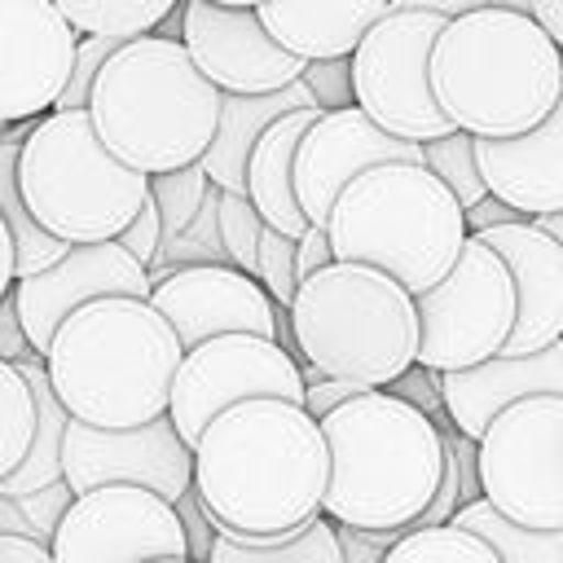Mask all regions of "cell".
Returning <instances> with one entry per match:
<instances>
[{
	"mask_svg": "<svg viewBox=\"0 0 563 563\" xmlns=\"http://www.w3.org/2000/svg\"><path fill=\"white\" fill-rule=\"evenodd\" d=\"M325 475L321 422L277 396L229 405L194 440V493L216 523L251 537H277L317 519Z\"/></svg>",
	"mask_w": 563,
	"mask_h": 563,
	"instance_id": "6da1fadb",
	"label": "cell"
},
{
	"mask_svg": "<svg viewBox=\"0 0 563 563\" xmlns=\"http://www.w3.org/2000/svg\"><path fill=\"white\" fill-rule=\"evenodd\" d=\"M330 475L321 515L339 528H413L444 475V435L413 400L365 387L321 418Z\"/></svg>",
	"mask_w": 563,
	"mask_h": 563,
	"instance_id": "7a4b0ae2",
	"label": "cell"
},
{
	"mask_svg": "<svg viewBox=\"0 0 563 563\" xmlns=\"http://www.w3.org/2000/svg\"><path fill=\"white\" fill-rule=\"evenodd\" d=\"M427 79L457 132L479 141L519 136L563 97V48L528 13L479 4L444 22Z\"/></svg>",
	"mask_w": 563,
	"mask_h": 563,
	"instance_id": "3957f363",
	"label": "cell"
},
{
	"mask_svg": "<svg viewBox=\"0 0 563 563\" xmlns=\"http://www.w3.org/2000/svg\"><path fill=\"white\" fill-rule=\"evenodd\" d=\"M180 356L176 330L150 299L106 295L57 325L44 369L70 418L88 427H141L167 413Z\"/></svg>",
	"mask_w": 563,
	"mask_h": 563,
	"instance_id": "277c9868",
	"label": "cell"
},
{
	"mask_svg": "<svg viewBox=\"0 0 563 563\" xmlns=\"http://www.w3.org/2000/svg\"><path fill=\"white\" fill-rule=\"evenodd\" d=\"M84 110L114 158L158 176L207 154L220 88L194 66L180 35H136L106 57Z\"/></svg>",
	"mask_w": 563,
	"mask_h": 563,
	"instance_id": "5b68a950",
	"label": "cell"
},
{
	"mask_svg": "<svg viewBox=\"0 0 563 563\" xmlns=\"http://www.w3.org/2000/svg\"><path fill=\"white\" fill-rule=\"evenodd\" d=\"M466 207L427 163H378L330 207L325 238L334 260L369 264L409 295L431 290L466 242Z\"/></svg>",
	"mask_w": 563,
	"mask_h": 563,
	"instance_id": "8992f818",
	"label": "cell"
},
{
	"mask_svg": "<svg viewBox=\"0 0 563 563\" xmlns=\"http://www.w3.org/2000/svg\"><path fill=\"white\" fill-rule=\"evenodd\" d=\"M286 317L295 352L321 378L391 387L418 361L413 295L383 268L330 260L295 286Z\"/></svg>",
	"mask_w": 563,
	"mask_h": 563,
	"instance_id": "52a82bcc",
	"label": "cell"
},
{
	"mask_svg": "<svg viewBox=\"0 0 563 563\" xmlns=\"http://www.w3.org/2000/svg\"><path fill=\"white\" fill-rule=\"evenodd\" d=\"M18 189L40 229L84 246L128 229L150 194V176L106 150L88 110H48L22 136Z\"/></svg>",
	"mask_w": 563,
	"mask_h": 563,
	"instance_id": "ba28073f",
	"label": "cell"
},
{
	"mask_svg": "<svg viewBox=\"0 0 563 563\" xmlns=\"http://www.w3.org/2000/svg\"><path fill=\"white\" fill-rule=\"evenodd\" d=\"M418 308V361L431 374L471 369L497 356L515 325V277L506 260L466 233L453 268L422 295Z\"/></svg>",
	"mask_w": 563,
	"mask_h": 563,
	"instance_id": "9c48e42d",
	"label": "cell"
},
{
	"mask_svg": "<svg viewBox=\"0 0 563 563\" xmlns=\"http://www.w3.org/2000/svg\"><path fill=\"white\" fill-rule=\"evenodd\" d=\"M479 497L523 528H563V396L506 405L475 440Z\"/></svg>",
	"mask_w": 563,
	"mask_h": 563,
	"instance_id": "30bf717a",
	"label": "cell"
},
{
	"mask_svg": "<svg viewBox=\"0 0 563 563\" xmlns=\"http://www.w3.org/2000/svg\"><path fill=\"white\" fill-rule=\"evenodd\" d=\"M449 18L422 9H387L352 48V101L400 141H435L457 132L431 97L427 62Z\"/></svg>",
	"mask_w": 563,
	"mask_h": 563,
	"instance_id": "8fae6325",
	"label": "cell"
},
{
	"mask_svg": "<svg viewBox=\"0 0 563 563\" xmlns=\"http://www.w3.org/2000/svg\"><path fill=\"white\" fill-rule=\"evenodd\" d=\"M255 396L303 405L299 361L277 339H264V334H216V339H202L198 347H185L172 378L167 418L176 422V435L194 449V440L216 413Z\"/></svg>",
	"mask_w": 563,
	"mask_h": 563,
	"instance_id": "7c38bea8",
	"label": "cell"
},
{
	"mask_svg": "<svg viewBox=\"0 0 563 563\" xmlns=\"http://www.w3.org/2000/svg\"><path fill=\"white\" fill-rule=\"evenodd\" d=\"M53 563H154L189 559L176 506L136 484L75 493L53 541Z\"/></svg>",
	"mask_w": 563,
	"mask_h": 563,
	"instance_id": "4fadbf2b",
	"label": "cell"
},
{
	"mask_svg": "<svg viewBox=\"0 0 563 563\" xmlns=\"http://www.w3.org/2000/svg\"><path fill=\"white\" fill-rule=\"evenodd\" d=\"M62 479L70 484V493L136 484L176 501L194 484V449L176 435V422L167 413L141 427H88L70 418L62 440Z\"/></svg>",
	"mask_w": 563,
	"mask_h": 563,
	"instance_id": "5bb4252c",
	"label": "cell"
},
{
	"mask_svg": "<svg viewBox=\"0 0 563 563\" xmlns=\"http://www.w3.org/2000/svg\"><path fill=\"white\" fill-rule=\"evenodd\" d=\"M150 303L167 317L180 347L216 334H264L282 343V317L268 290L233 264L150 268Z\"/></svg>",
	"mask_w": 563,
	"mask_h": 563,
	"instance_id": "9a60e30c",
	"label": "cell"
},
{
	"mask_svg": "<svg viewBox=\"0 0 563 563\" xmlns=\"http://www.w3.org/2000/svg\"><path fill=\"white\" fill-rule=\"evenodd\" d=\"M180 44L194 66L220 92H277L303 75V57L286 53L255 9H233L216 0H180Z\"/></svg>",
	"mask_w": 563,
	"mask_h": 563,
	"instance_id": "2e32d148",
	"label": "cell"
},
{
	"mask_svg": "<svg viewBox=\"0 0 563 563\" xmlns=\"http://www.w3.org/2000/svg\"><path fill=\"white\" fill-rule=\"evenodd\" d=\"M75 31L53 0H0V123L48 114L75 62Z\"/></svg>",
	"mask_w": 563,
	"mask_h": 563,
	"instance_id": "e0dca14e",
	"label": "cell"
},
{
	"mask_svg": "<svg viewBox=\"0 0 563 563\" xmlns=\"http://www.w3.org/2000/svg\"><path fill=\"white\" fill-rule=\"evenodd\" d=\"M378 163H422V145L383 132L361 106L321 110L295 150V198L308 224L325 229L334 198Z\"/></svg>",
	"mask_w": 563,
	"mask_h": 563,
	"instance_id": "ac0fdd59",
	"label": "cell"
},
{
	"mask_svg": "<svg viewBox=\"0 0 563 563\" xmlns=\"http://www.w3.org/2000/svg\"><path fill=\"white\" fill-rule=\"evenodd\" d=\"M106 295H132V299H150V268H141L114 238L110 242H84L70 246L57 264L18 277L13 282V303H18V321L22 334L31 343L35 356L48 352L57 325Z\"/></svg>",
	"mask_w": 563,
	"mask_h": 563,
	"instance_id": "d6986e66",
	"label": "cell"
},
{
	"mask_svg": "<svg viewBox=\"0 0 563 563\" xmlns=\"http://www.w3.org/2000/svg\"><path fill=\"white\" fill-rule=\"evenodd\" d=\"M479 242L493 246L515 277V325L501 352L523 356L563 339V246L532 220L479 229Z\"/></svg>",
	"mask_w": 563,
	"mask_h": 563,
	"instance_id": "ffe728a7",
	"label": "cell"
},
{
	"mask_svg": "<svg viewBox=\"0 0 563 563\" xmlns=\"http://www.w3.org/2000/svg\"><path fill=\"white\" fill-rule=\"evenodd\" d=\"M435 391L457 427V435L479 440L484 427L523 396H563V339H554L541 352L523 356H488L471 369H444L435 374Z\"/></svg>",
	"mask_w": 563,
	"mask_h": 563,
	"instance_id": "44dd1931",
	"label": "cell"
},
{
	"mask_svg": "<svg viewBox=\"0 0 563 563\" xmlns=\"http://www.w3.org/2000/svg\"><path fill=\"white\" fill-rule=\"evenodd\" d=\"M475 158L488 194L515 207L519 216L532 220L563 211V97L537 128L519 136H475Z\"/></svg>",
	"mask_w": 563,
	"mask_h": 563,
	"instance_id": "7402d4cb",
	"label": "cell"
},
{
	"mask_svg": "<svg viewBox=\"0 0 563 563\" xmlns=\"http://www.w3.org/2000/svg\"><path fill=\"white\" fill-rule=\"evenodd\" d=\"M255 13L286 53L321 62L352 57L361 35L387 13V0H264Z\"/></svg>",
	"mask_w": 563,
	"mask_h": 563,
	"instance_id": "603a6c76",
	"label": "cell"
},
{
	"mask_svg": "<svg viewBox=\"0 0 563 563\" xmlns=\"http://www.w3.org/2000/svg\"><path fill=\"white\" fill-rule=\"evenodd\" d=\"M303 106H317L312 92L303 88V79L277 88V92H255V97H242V92H220V114H216V132H211V145L207 154L198 158L207 180L229 189V194H246V158L260 141V132L290 114V110H303Z\"/></svg>",
	"mask_w": 563,
	"mask_h": 563,
	"instance_id": "cb8c5ba5",
	"label": "cell"
},
{
	"mask_svg": "<svg viewBox=\"0 0 563 563\" xmlns=\"http://www.w3.org/2000/svg\"><path fill=\"white\" fill-rule=\"evenodd\" d=\"M317 114H321L317 106H303L273 119L246 158V198L260 211V220L282 229L286 238L308 233V216L299 211V198H295V150L303 132L317 123Z\"/></svg>",
	"mask_w": 563,
	"mask_h": 563,
	"instance_id": "d4e9b609",
	"label": "cell"
},
{
	"mask_svg": "<svg viewBox=\"0 0 563 563\" xmlns=\"http://www.w3.org/2000/svg\"><path fill=\"white\" fill-rule=\"evenodd\" d=\"M211 528H216V537H211L207 563H343L339 528L325 515L308 519L303 528L277 532V537H251V532L224 528L216 519H211Z\"/></svg>",
	"mask_w": 563,
	"mask_h": 563,
	"instance_id": "484cf974",
	"label": "cell"
},
{
	"mask_svg": "<svg viewBox=\"0 0 563 563\" xmlns=\"http://www.w3.org/2000/svg\"><path fill=\"white\" fill-rule=\"evenodd\" d=\"M31 123H13V132L0 136V220L13 238V264H18V277H31L48 264H57L70 242L53 238L48 229L35 224V216L26 211L22 202V189H18V154H22V136H26Z\"/></svg>",
	"mask_w": 563,
	"mask_h": 563,
	"instance_id": "4316f807",
	"label": "cell"
},
{
	"mask_svg": "<svg viewBox=\"0 0 563 563\" xmlns=\"http://www.w3.org/2000/svg\"><path fill=\"white\" fill-rule=\"evenodd\" d=\"M449 523L484 537L501 563H563V528H523L501 510H493L484 497L462 501L449 515Z\"/></svg>",
	"mask_w": 563,
	"mask_h": 563,
	"instance_id": "83f0119b",
	"label": "cell"
},
{
	"mask_svg": "<svg viewBox=\"0 0 563 563\" xmlns=\"http://www.w3.org/2000/svg\"><path fill=\"white\" fill-rule=\"evenodd\" d=\"M75 35H114L136 40L154 35L163 18L176 13L180 0H53Z\"/></svg>",
	"mask_w": 563,
	"mask_h": 563,
	"instance_id": "f1b7e54d",
	"label": "cell"
},
{
	"mask_svg": "<svg viewBox=\"0 0 563 563\" xmlns=\"http://www.w3.org/2000/svg\"><path fill=\"white\" fill-rule=\"evenodd\" d=\"M383 563H501L493 545L457 523H427V528H405Z\"/></svg>",
	"mask_w": 563,
	"mask_h": 563,
	"instance_id": "f546056e",
	"label": "cell"
},
{
	"mask_svg": "<svg viewBox=\"0 0 563 563\" xmlns=\"http://www.w3.org/2000/svg\"><path fill=\"white\" fill-rule=\"evenodd\" d=\"M35 435V396L13 361H0V479L26 457Z\"/></svg>",
	"mask_w": 563,
	"mask_h": 563,
	"instance_id": "4dcf8cb0",
	"label": "cell"
},
{
	"mask_svg": "<svg viewBox=\"0 0 563 563\" xmlns=\"http://www.w3.org/2000/svg\"><path fill=\"white\" fill-rule=\"evenodd\" d=\"M422 163L453 189V198L462 207H475L479 198H488V185L479 176V158H475V136L471 132H449V136L422 141Z\"/></svg>",
	"mask_w": 563,
	"mask_h": 563,
	"instance_id": "1f68e13d",
	"label": "cell"
},
{
	"mask_svg": "<svg viewBox=\"0 0 563 563\" xmlns=\"http://www.w3.org/2000/svg\"><path fill=\"white\" fill-rule=\"evenodd\" d=\"M70 484L57 479L40 493H0V532H13V537H35V541H53L66 506H70Z\"/></svg>",
	"mask_w": 563,
	"mask_h": 563,
	"instance_id": "d6a6232c",
	"label": "cell"
},
{
	"mask_svg": "<svg viewBox=\"0 0 563 563\" xmlns=\"http://www.w3.org/2000/svg\"><path fill=\"white\" fill-rule=\"evenodd\" d=\"M211 180L202 172V163H189V167H176V172H158L150 176V198L158 207V220H163V242H172L176 233L189 229V220L198 216L202 198H207Z\"/></svg>",
	"mask_w": 563,
	"mask_h": 563,
	"instance_id": "836d02e7",
	"label": "cell"
},
{
	"mask_svg": "<svg viewBox=\"0 0 563 563\" xmlns=\"http://www.w3.org/2000/svg\"><path fill=\"white\" fill-rule=\"evenodd\" d=\"M216 216H220V242H224L229 264L255 277V268H260V233H264L260 211L251 207L246 194H229V189H220V207H216Z\"/></svg>",
	"mask_w": 563,
	"mask_h": 563,
	"instance_id": "e575fe53",
	"label": "cell"
},
{
	"mask_svg": "<svg viewBox=\"0 0 563 563\" xmlns=\"http://www.w3.org/2000/svg\"><path fill=\"white\" fill-rule=\"evenodd\" d=\"M295 242L299 238H286L282 229L264 224L260 233V268H255V282L268 290V299L286 312L290 299H295V286H299V273H295Z\"/></svg>",
	"mask_w": 563,
	"mask_h": 563,
	"instance_id": "d590c367",
	"label": "cell"
},
{
	"mask_svg": "<svg viewBox=\"0 0 563 563\" xmlns=\"http://www.w3.org/2000/svg\"><path fill=\"white\" fill-rule=\"evenodd\" d=\"M123 40L114 35H79L75 40V62H70V75H66V88L57 97L53 110H84L88 106V92L97 84V70L106 66V57L119 48Z\"/></svg>",
	"mask_w": 563,
	"mask_h": 563,
	"instance_id": "8d00e7d4",
	"label": "cell"
},
{
	"mask_svg": "<svg viewBox=\"0 0 563 563\" xmlns=\"http://www.w3.org/2000/svg\"><path fill=\"white\" fill-rule=\"evenodd\" d=\"M299 79H303V88L312 92L317 110H343V106H356V101H352V62H347V57H321V62H308Z\"/></svg>",
	"mask_w": 563,
	"mask_h": 563,
	"instance_id": "74e56055",
	"label": "cell"
},
{
	"mask_svg": "<svg viewBox=\"0 0 563 563\" xmlns=\"http://www.w3.org/2000/svg\"><path fill=\"white\" fill-rule=\"evenodd\" d=\"M141 268H150L154 260H158V251H163V220H158V207H154V198L145 194V202H141V211L128 220V229L114 238Z\"/></svg>",
	"mask_w": 563,
	"mask_h": 563,
	"instance_id": "f35d334b",
	"label": "cell"
},
{
	"mask_svg": "<svg viewBox=\"0 0 563 563\" xmlns=\"http://www.w3.org/2000/svg\"><path fill=\"white\" fill-rule=\"evenodd\" d=\"M303 369V409L321 422L330 409H339L343 400H352L356 391H365L361 383H347V378H321L312 365H299Z\"/></svg>",
	"mask_w": 563,
	"mask_h": 563,
	"instance_id": "ab89813d",
	"label": "cell"
},
{
	"mask_svg": "<svg viewBox=\"0 0 563 563\" xmlns=\"http://www.w3.org/2000/svg\"><path fill=\"white\" fill-rule=\"evenodd\" d=\"M176 506V519H180V528H185V541H189V559H198V563H207V550H211V537H216V528H211V515H207V506H202V497L194 493V484L172 501Z\"/></svg>",
	"mask_w": 563,
	"mask_h": 563,
	"instance_id": "60d3db41",
	"label": "cell"
},
{
	"mask_svg": "<svg viewBox=\"0 0 563 563\" xmlns=\"http://www.w3.org/2000/svg\"><path fill=\"white\" fill-rule=\"evenodd\" d=\"M339 528V523H334ZM405 528H387V532H365V528H339V550L343 563H383L387 545L400 537Z\"/></svg>",
	"mask_w": 563,
	"mask_h": 563,
	"instance_id": "b9f144b4",
	"label": "cell"
},
{
	"mask_svg": "<svg viewBox=\"0 0 563 563\" xmlns=\"http://www.w3.org/2000/svg\"><path fill=\"white\" fill-rule=\"evenodd\" d=\"M22 356H35L26 334H22V321H18V303H13V290L0 299V361H22Z\"/></svg>",
	"mask_w": 563,
	"mask_h": 563,
	"instance_id": "7bdbcfd3",
	"label": "cell"
},
{
	"mask_svg": "<svg viewBox=\"0 0 563 563\" xmlns=\"http://www.w3.org/2000/svg\"><path fill=\"white\" fill-rule=\"evenodd\" d=\"M330 260H334V251H330V238H325V229L308 224V233L295 242V273H299V282H303L308 273L325 268Z\"/></svg>",
	"mask_w": 563,
	"mask_h": 563,
	"instance_id": "ee69618b",
	"label": "cell"
},
{
	"mask_svg": "<svg viewBox=\"0 0 563 563\" xmlns=\"http://www.w3.org/2000/svg\"><path fill=\"white\" fill-rule=\"evenodd\" d=\"M515 220H528V216H519L515 207H506L501 198H479L475 207H466V229L471 233H479V229H493V224H515Z\"/></svg>",
	"mask_w": 563,
	"mask_h": 563,
	"instance_id": "f6af8a7d",
	"label": "cell"
},
{
	"mask_svg": "<svg viewBox=\"0 0 563 563\" xmlns=\"http://www.w3.org/2000/svg\"><path fill=\"white\" fill-rule=\"evenodd\" d=\"M0 563H53V550H48V541L0 532Z\"/></svg>",
	"mask_w": 563,
	"mask_h": 563,
	"instance_id": "bcb514c9",
	"label": "cell"
},
{
	"mask_svg": "<svg viewBox=\"0 0 563 563\" xmlns=\"http://www.w3.org/2000/svg\"><path fill=\"white\" fill-rule=\"evenodd\" d=\"M528 18L563 48V0H528Z\"/></svg>",
	"mask_w": 563,
	"mask_h": 563,
	"instance_id": "7dc6e473",
	"label": "cell"
},
{
	"mask_svg": "<svg viewBox=\"0 0 563 563\" xmlns=\"http://www.w3.org/2000/svg\"><path fill=\"white\" fill-rule=\"evenodd\" d=\"M479 4L484 0H387V9H422V13H440V18H457Z\"/></svg>",
	"mask_w": 563,
	"mask_h": 563,
	"instance_id": "c3c4849f",
	"label": "cell"
},
{
	"mask_svg": "<svg viewBox=\"0 0 563 563\" xmlns=\"http://www.w3.org/2000/svg\"><path fill=\"white\" fill-rule=\"evenodd\" d=\"M13 282H18V264H13V238H9V229H4V220H0V299L13 290Z\"/></svg>",
	"mask_w": 563,
	"mask_h": 563,
	"instance_id": "681fc988",
	"label": "cell"
},
{
	"mask_svg": "<svg viewBox=\"0 0 563 563\" xmlns=\"http://www.w3.org/2000/svg\"><path fill=\"white\" fill-rule=\"evenodd\" d=\"M532 224H537L541 233H550V238L563 246V211H550V216H532Z\"/></svg>",
	"mask_w": 563,
	"mask_h": 563,
	"instance_id": "f907efd6",
	"label": "cell"
},
{
	"mask_svg": "<svg viewBox=\"0 0 563 563\" xmlns=\"http://www.w3.org/2000/svg\"><path fill=\"white\" fill-rule=\"evenodd\" d=\"M216 4H233V9H260L264 0H216Z\"/></svg>",
	"mask_w": 563,
	"mask_h": 563,
	"instance_id": "816d5d0a",
	"label": "cell"
},
{
	"mask_svg": "<svg viewBox=\"0 0 563 563\" xmlns=\"http://www.w3.org/2000/svg\"><path fill=\"white\" fill-rule=\"evenodd\" d=\"M154 563H198V559H154Z\"/></svg>",
	"mask_w": 563,
	"mask_h": 563,
	"instance_id": "f5cc1de1",
	"label": "cell"
},
{
	"mask_svg": "<svg viewBox=\"0 0 563 563\" xmlns=\"http://www.w3.org/2000/svg\"><path fill=\"white\" fill-rule=\"evenodd\" d=\"M9 128H13V123H9ZM0 136H4V123H0Z\"/></svg>",
	"mask_w": 563,
	"mask_h": 563,
	"instance_id": "db71d44e",
	"label": "cell"
}]
</instances>
